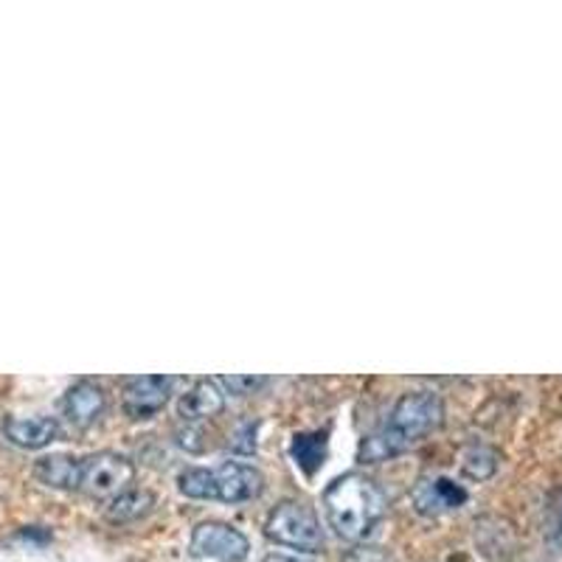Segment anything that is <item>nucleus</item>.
I'll return each instance as SVG.
<instances>
[{"mask_svg": "<svg viewBox=\"0 0 562 562\" xmlns=\"http://www.w3.org/2000/svg\"><path fill=\"white\" fill-rule=\"evenodd\" d=\"M445 422V405L434 391H414L405 394L400 403L391 408L389 419L380 430L363 439L358 459L363 464H378V461L394 459L419 445L425 436L441 428Z\"/></svg>", "mask_w": 562, "mask_h": 562, "instance_id": "obj_1", "label": "nucleus"}, {"mask_svg": "<svg viewBox=\"0 0 562 562\" xmlns=\"http://www.w3.org/2000/svg\"><path fill=\"white\" fill-rule=\"evenodd\" d=\"M324 515L335 535L349 543H360L383 524L389 501L380 484L363 473H346L324 490Z\"/></svg>", "mask_w": 562, "mask_h": 562, "instance_id": "obj_2", "label": "nucleus"}, {"mask_svg": "<svg viewBox=\"0 0 562 562\" xmlns=\"http://www.w3.org/2000/svg\"><path fill=\"white\" fill-rule=\"evenodd\" d=\"M178 490L186 498L220 501V504H248L259 498L265 490V475L245 461H225V464L205 470V467H186L178 475Z\"/></svg>", "mask_w": 562, "mask_h": 562, "instance_id": "obj_3", "label": "nucleus"}, {"mask_svg": "<svg viewBox=\"0 0 562 562\" xmlns=\"http://www.w3.org/2000/svg\"><path fill=\"white\" fill-rule=\"evenodd\" d=\"M265 535L284 549L307 551V554L324 549V531H321L318 515L304 501H281L265 520Z\"/></svg>", "mask_w": 562, "mask_h": 562, "instance_id": "obj_4", "label": "nucleus"}, {"mask_svg": "<svg viewBox=\"0 0 562 562\" xmlns=\"http://www.w3.org/2000/svg\"><path fill=\"white\" fill-rule=\"evenodd\" d=\"M133 479L135 464L127 456L102 450V453L79 459V492H85L88 498L113 501L115 495L130 490Z\"/></svg>", "mask_w": 562, "mask_h": 562, "instance_id": "obj_5", "label": "nucleus"}, {"mask_svg": "<svg viewBox=\"0 0 562 562\" xmlns=\"http://www.w3.org/2000/svg\"><path fill=\"white\" fill-rule=\"evenodd\" d=\"M189 551L198 560H211V562H243L248 557L250 543L248 537L239 529L228 524H220V520H205L198 524L192 531V540H189Z\"/></svg>", "mask_w": 562, "mask_h": 562, "instance_id": "obj_6", "label": "nucleus"}, {"mask_svg": "<svg viewBox=\"0 0 562 562\" xmlns=\"http://www.w3.org/2000/svg\"><path fill=\"white\" fill-rule=\"evenodd\" d=\"M172 378L164 374H147V378H133L124 383V414L130 419H153L164 411L172 394Z\"/></svg>", "mask_w": 562, "mask_h": 562, "instance_id": "obj_7", "label": "nucleus"}, {"mask_svg": "<svg viewBox=\"0 0 562 562\" xmlns=\"http://www.w3.org/2000/svg\"><path fill=\"white\" fill-rule=\"evenodd\" d=\"M467 490L453 479H445V475H436V479H422L419 484L411 492V501H414V509L425 518H439V515H448V512L461 509L467 504Z\"/></svg>", "mask_w": 562, "mask_h": 562, "instance_id": "obj_8", "label": "nucleus"}, {"mask_svg": "<svg viewBox=\"0 0 562 562\" xmlns=\"http://www.w3.org/2000/svg\"><path fill=\"white\" fill-rule=\"evenodd\" d=\"M3 436L14 448L40 450L52 445L59 436V425L52 416H7L3 419Z\"/></svg>", "mask_w": 562, "mask_h": 562, "instance_id": "obj_9", "label": "nucleus"}, {"mask_svg": "<svg viewBox=\"0 0 562 562\" xmlns=\"http://www.w3.org/2000/svg\"><path fill=\"white\" fill-rule=\"evenodd\" d=\"M104 391L97 383H77L65 391L63 396V416L74 428H90L99 416L104 414Z\"/></svg>", "mask_w": 562, "mask_h": 562, "instance_id": "obj_10", "label": "nucleus"}, {"mask_svg": "<svg viewBox=\"0 0 562 562\" xmlns=\"http://www.w3.org/2000/svg\"><path fill=\"white\" fill-rule=\"evenodd\" d=\"M225 408V391L220 389L217 380H198L192 389L180 396L178 414L189 422L211 419Z\"/></svg>", "mask_w": 562, "mask_h": 562, "instance_id": "obj_11", "label": "nucleus"}, {"mask_svg": "<svg viewBox=\"0 0 562 562\" xmlns=\"http://www.w3.org/2000/svg\"><path fill=\"white\" fill-rule=\"evenodd\" d=\"M290 456L301 473L313 479L329 456V430H310V434H295L290 441Z\"/></svg>", "mask_w": 562, "mask_h": 562, "instance_id": "obj_12", "label": "nucleus"}, {"mask_svg": "<svg viewBox=\"0 0 562 562\" xmlns=\"http://www.w3.org/2000/svg\"><path fill=\"white\" fill-rule=\"evenodd\" d=\"M34 475L40 484L54 486V490L79 492V459L74 456H45L34 464Z\"/></svg>", "mask_w": 562, "mask_h": 562, "instance_id": "obj_13", "label": "nucleus"}, {"mask_svg": "<svg viewBox=\"0 0 562 562\" xmlns=\"http://www.w3.org/2000/svg\"><path fill=\"white\" fill-rule=\"evenodd\" d=\"M155 506V495L147 490H124L122 495H115L113 501H108L104 506V518L110 524H133L140 520L144 515H149Z\"/></svg>", "mask_w": 562, "mask_h": 562, "instance_id": "obj_14", "label": "nucleus"}, {"mask_svg": "<svg viewBox=\"0 0 562 562\" xmlns=\"http://www.w3.org/2000/svg\"><path fill=\"white\" fill-rule=\"evenodd\" d=\"M461 467H464V473L470 475V479L486 481L495 470H498V456L486 448H473V450H467Z\"/></svg>", "mask_w": 562, "mask_h": 562, "instance_id": "obj_15", "label": "nucleus"}, {"mask_svg": "<svg viewBox=\"0 0 562 562\" xmlns=\"http://www.w3.org/2000/svg\"><path fill=\"white\" fill-rule=\"evenodd\" d=\"M220 383H223L228 391H234L237 396H245V394H254L259 385H265V378H243V374H234V378H223Z\"/></svg>", "mask_w": 562, "mask_h": 562, "instance_id": "obj_16", "label": "nucleus"}, {"mask_svg": "<svg viewBox=\"0 0 562 562\" xmlns=\"http://www.w3.org/2000/svg\"><path fill=\"white\" fill-rule=\"evenodd\" d=\"M344 562H391V557L378 546H358L344 557Z\"/></svg>", "mask_w": 562, "mask_h": 562, "instance_id": "obj_17", "label": "nucleus"}, {"mask_svg": "<svg viewBox=\"0 0 562 562\" xmlns=\"http://www.w3.org/2000/svg\"><path fill=\"white\" fill-rule=\"evenodd\" d=\"M250 436H256L254 425H243V428L237 430V439H231V450L243 456L256 453V439H250Z\"/></svg>", "mask_w": 562, "mask_h": 562, "instance_id": "obj_18", "label": "nucleus"}, {"mask_svg": "<svg viewBox=\"0 0 562 562\" xmlns=\"http://www.w3.org/2000/svg\"><path fill=\"white\" fill-rule=\"evenodd\" d=\"M551 537L557 543H562V501L554 506V524H551Z\"/></svg>", "mask_w": 562, "mask_h": 562, "instance_id": "obj_19", "label": "nucleus"}, {"mask_svg": "<svg viewBox=\"0 0 562 562\" xmlns=\"http://www.w3.org/2000/svg\"><path fill=\"white\" fill-rule=\"evenodd\" d=\"M265 562H310V560H301V557H290V554H268Z\"/></svg>", "mask_w": 562, "mask_h": 562, "instance_id": "obj_20", "label": "nucleus"}]
</instances>
